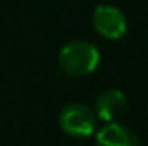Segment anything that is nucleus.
I'll return each instance as SVG.
<instances>
[{
	"label": "nucleus",
	"instance_id": "3",
	"mask_svg": "<svg viewBox=\"0 0 148 146\" xmlns=\"http://www.w3.org/2000/svg\"><path fill=\"white\" fill-rule=\"evenodd\" d=\"M93 28L105 40H121L127 31L126 14L109 3H102L93 10Z\"/></svg>",
	"mask_w": 148,
	"mask_h": 146
},
{
	"label": "nucleus",
	"instance_id": "5",
	"mask_svg": "<svg viewBox=\"0 0 148 146\" xmlns=\"http://www.w3.org/2000/svg\"><path fill=\"white\" fill-rule=\"evenodd\" d=\"M127 107V100L126 95L121 89H105L97 96L95 102V113L100 120L103 122H115L119 117L124 115Z\"/></svg>",
	"mask_w": 148,
	"mask_h": 146
},
{
	"label": "nucleus",
	"instance_id": "1",
	"mask_svg": "<svg viewBox=\"0 0 148 146\" xmlns=\"http://www.w3.org/2000/svg\"><path fill=\"white\" fill-rule=\"evenodd\" d=\"M100 64L98 48L86 40H74L59 52V67L71 77L90 76Z\"/></svg>",
	"mask_w": 148,
	"mask_h": 146
},
{
	"label": "nucleus",
	"instance_id": "4",
	"mask_svg": "<svg viewBox=\"0 0 148 146\" xmlns=\"http://www.w3.org/2000/svg\"><path fill=\"white\" fill-rule=\"evenodd\" d=\"M95 146H141V141L133 129L115 120L97 131Z\"/></svg>",
	"mask_w": 148,
	"mask_h": 146
},
{
	"label": "nucleus",
	"instance_id": "2",
	"mask_svg": "<svg viewBox=\"0 0 148 146\" xmlns=\"http://www.w3.org/2000/svg\"><path fill=\"white\" fill-rule=\"evenodd\" d=\"M98 117L95 110L84 103H69L60 110L59 126L60 129L73 138H88L97 131Z\"/></svg>",
	"mask_w": 148,
	"mask_h": 146
}]
</instances>
